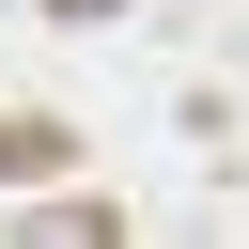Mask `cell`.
<instances>
[{
	"instance_id": "6da1fadb",
	"label": "cell",
	"mask_w": 249,
	"mask_h": 249,
	"mask_svg": "<svg viewBox=\"0 0 249 249\" xmlns=\"http://www.w3.org/2000/svg\"><path fill=\"white\" fill-rule=\"evenodd\" d=\"M62 16H109V0H62Z\"/></svg>"
}]
</instances>
